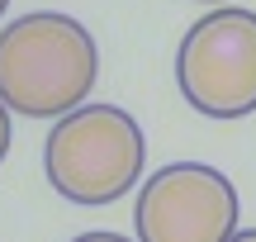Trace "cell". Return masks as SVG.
<instances>
[{
	"label": "cell",
	"mask_w": 256,
	"mask_h": 242,
	"mask_svg": "<svg viewBox=\"0 0 256 242\" xmlns=\"http://www.w3.org/2000/svg\"><path fill=\"white\" fill-rule=\"evenodd\" d=\"M100 81V48L81 19L34 10L0 28V100L24 119L81 110Z\"/></svg>",
	"instance_id": "cell-1"
},
{
	"label": "cell",
	"mask_w": 256,
	"mask_h": 242,
	"mask_svg": "<svg viewBox=\"0 0 256 242\" xmlns=\"http://www.w3.org/2000/svg\"><path fill=\"white\" fill-rule=\"evenodd\" d=\"M147 138L124 104H81V110L52 119L43 142L48 186L72 204H114L142 180Z\"/></svg>",
	"instance_id": "cell-2"
},
{
	"label": "cell",
	"mask_w": 256,
	"mask_h": 242,
	"mask_svg": "<svg viewBox=\"0 0 256 242\" xmlns=\"http://www.w3.org/2000/svg\"><path fill=\"white\" fill-rule=\"evenodd\" d=\"M176 86L204 119L256 114V14L218 5L194 19L176 52Z\"/></svg>",
	"instance_id": "cell-3"
},
{
	"label": "cell",
	"mask_w": 256,
	"mask_h": 242,
	"mask_svg": "<svg viewBox=\"0 0 256 242\" xmlns=\"http://www.w3.org/2000/svg\"><path fill=\"white\" fill-rule=\"evenodd\" d=\"M133 228L138 242H232L242 228L238 186L218 166L171 162L142 180Z\"/></svg>",
	"instance_id": "cell-4"
},
{
	"label": "cell",
	"mask_w": 256,
	"mask_h": 242,
	"mask_svg": "<svg viewBox=\"0 0 256 242\" xmlns=\"http://www.w3.org/2000/svg\"><path fill=\"white\" fill-rule=\"evenodd\" d=\"M5 152H10V104L0 100V162H5Z\"/></svg>",
	"instance_id": "cell-5"
},
{
	"label": "cell",
	"mask_w": 256,
	"mask_h": 242,
	"mask_svg": "<svg viewBox=\"0 0 256 242\" xmlns=\"http://www.w3.org/2000/svg\"><path fill=\"white\" fill-rule=\"evenodd\" d=\"M72 242H133V238H124V233H81V238H72Z\"/></svg>",
	"instance_id": "cell-6"
},
{
	"label": "cell",
	"mask_w": 256,
	"mask_h": 242,
	"mask_svg": "<svg viewBox=\"0 0 256 242\" xmlns=\"http://www.w3.org/2000/svg\"><path fill=\"white\" fill-rule=\"evenodd\" d=\"M232 242H256V228H238V238Z\"/></svg>",
	"instance_id": "cell-7"
},
{
	"label": "cell",
	"mask_w": 256,
	"mask_h": 242,
	"mask_svg": "<svg viewBox=\"0 0 256 242\" xmlns=\"http://www.w3.org/2000/svg\"><path fill=\"white\" fill-rule=\"evenodd\" d=\"M5 10H10V0H0V19H5Z\"/></svg>",
	"instance_id": "cell-8"
},
{
	"label": "cell",
	"mask_w": 256,
	"mask_h": 242,
	"mask_svg": "<svg viewBox=\"0 0 256 242\" xmlns=\"http://www.w3.org/2000/svg\"><path fill=\"white\" fill-rule=\"evenodd\" d=\"M204 5H228V0H204Z\"/></svg>",
	"instance_id": "cell-9"
}]
</instances>
